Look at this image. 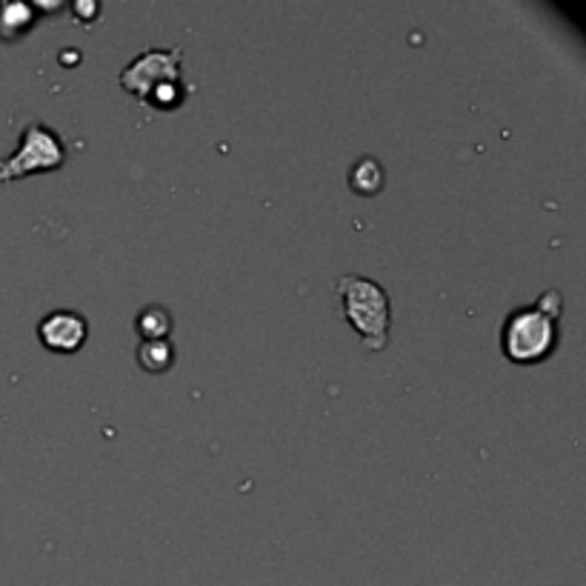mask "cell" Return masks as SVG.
I'll use <instances>...</instances> for the list:
<instances>
[{
	"label": "cell",
	"instance_id": "cell-1",
	"mask_svg": "<svg viewBox=\"0 0 586 586\" xmlns=\"http://www.w3.org/2000/svg\"><path fill=\"white\" fill-rule=\"evenodd\" d=\"M181 57V46L140 52L120 72V86L126 92H132L135 98L143 100L147 106L158 109V113L178 109L189 95V84H183Z\"/></svg>",
	"mask_w": 586,
	"mask_h": 586
},
{
	"label": "cell",
	"instance_id": "cell-2",
	"mask_svg": "<svg viewBox=\"0 0 586 586\" xmlns=\"http://www.w3.org/2000/svg\"><path fill=\"white\" fill-rule=\"evenodd\" d=\"M561 309H564V298L555 289L541 295L532 307L515 309L503 323V355L512 363H537L550 358L558 343Z\"/></svg>",
	"mask_w": 586,
	"mask_h": 586
},
{
	"label": "cell",
	"instance_id": "cell-3",
	"mask_svg": "<svg viewBox=\"0 0 586 586\" xmlns=\"http://www.w3.org/2000/svg\"><path fill=\"white\" fill-rule=\"evenodd\" d=\"M341 298L343 318L370 352H384L390 343L392 307L386 289L366 275H341L332 284Z\"/></svg>",
	"mask_w": 586,
	"mask_h": 586
},
{
	"label": "cell",
	"instance_id": "cell-4",
	"mask_svg": "<svg viewBox=\"0 0 586 586\" xmlns=\"http://www.w3.org/2000/svg\"><path fill=\"white\" fill-rule=\"evenodd\" d=\"M66 161L61 135L52 132L50 126L29 124L21 135L18 152L0 161V183L18 181L26 175H41V172H55Z\"/></svg>",
	"mask_w": 586,
	"mask_h": 586
},
{
	"label": "cell",
	"instance_id": "cell-5",
	"mask_svg": "<svg viewBox=\"0 0 586 586\" xmlns=\"http://www.w3.org/2000/svg\"><path fill=\"white\" fill-rule=\"evenodd\" d=\"M38 338L50 352H61V355H72L86 343L89 338V323L75 309H55L38 323Z\"/></svg>",
	"mask_w": 586,
	"mask_h": 586
},
{
	"label": "cell",
	"instance_id": "cell-6",
	"mask_svg": "<svg viewBox=\"0 0 586 586\" xmlns=\"http://www.w3.org/2000/svg\"><path fill=\"white\" fill-rule=\"evenodd\" d=\"M38 23V9L29 3H0V41H18Z\"/></svg>",
	"mask_w": 586,
	"mask_h": 586
},
{
	"label": "cell",
	"instance_id": "cell-7",
	"mask_svg": "<svg viewBox=\"0 0 586 586\" xmlns=\"http://www.w3.org/2000/svg\"><path fill=\"white\" fill-rule=\"evenodd\" d=\"M138 335L143 341H169V332H172V312L161 303H149L138 312Z\"/></svg>",
	"mask_w": 586,
	"mask_h": 586
},
{
	"label": "cell",
	"instance_id": "cell-8",
	"mask_svg": "<svg viewBox=\"0 0 586 586\" xmlns=\"http://www.w3.org/2000/svg\"><path fill=\"white\" fill-rule=\"evenodd\" d=\"M350 189L355 195L372 198L384 189V167L375 158H361L355 167L350 169Z\"/></svg>",
	"mask_w": 586,
	"mask_h": 586
},
{
	"label": "cell",
	"instance_id": "cell-9",
	"mask_svg": "<svg viewBox=\"0 0 586 586\" xmlns=\"http://www.w3.org/2000/svg\"><path fill=\"white\" fill-rule=\"evenodd\" d=\"M138 363L140 370L155 372V375L169 372L175 363V347L169 341H143L138 347Z\"/></svg>",
	"mask_w": 586,
	"mask_h": 586
}]
</instances>
